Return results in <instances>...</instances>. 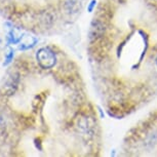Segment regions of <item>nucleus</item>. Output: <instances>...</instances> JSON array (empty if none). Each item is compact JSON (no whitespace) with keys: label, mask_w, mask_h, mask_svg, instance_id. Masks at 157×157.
<instances>
[{"label":"nucleus","mask_w":157,"mask_h":157,"mask_svg":"<svg viewBox=\"0 0 157 157\" xmlns=\"http://www.w3.org/2000/svg\"><path fill=\"white\" fill-rule=\"evenodd\" d=\"M36 60L39 66L43 69H50L56 65V54L48 47H41L36 54Z\"/></svg>","instance_id":"nucleus-1"},{"label":"nucleus","mask_w":157,"mask_h":157,"mask_svg":"<svg viewBox=\"0 0 157 157\" xmlns=\"http://www.w3.org/2000/svg\"><path fill=\"white\" fill-rule=\"evenodd\" d=\"M6 25L8 26L7 28V36H6V41H7V45L10 44H17L20 43V41L22 40V38L24 36V34L22 33V31L19 28L14 27L11 24L6 23Z\"/></svg>","instance_id":"nucleus-2"},{"label":"nucleus","mask_w":157,"mask_h":157,"mask_svg":"<svg viewBox=\"0 0 157 157\" xmlns=\"http://www.w3.org/2000/svg\"><path fill=\"white\" fill-rule=\"evenodd\" d=\"M37 38L34 36H31V35H26L24 34V36L22 38V40L20 41V49L22 50H26L29 48H32L35 44L37 43Z\"/></svg>","instance_id":"nucleus-3"},{"label":"nucleus","mask_w":157,"mask_h":157,"mask_svg":"<svg viewBox=\"0 0 157 157\" xmlns=\"http://www.w3.org/2000/svg\"><path fill=\"white\" fill-rule=\"evenodd\" d=\"M13 56H14L13 48L8 45L7 49H6V52H5V59H4L3 66H7L8 64L11 63V61H13Z\"/></svg>","instance_id":"nucleus-4"},{"label":"nucleus","mask_w":157,"mask_h":157,"mask_svg":"<svg viewBox=\"0 0 157 157\" xmlns=\"http://www.w3.org/2000/svg\"><path fill=\"white\" fill-rule=\"evenodd\" d=\"M4 130H5V123H4L3 118H2V116L0 115V135L3 134Z\"/></svg>","instance_id":"nucleus-5"},{"label":"nucleus","mask_w":157,"mask_h":157,"mask_svg":"<svg viewBox=\"0 0 157 157\" xmlns=\"http://www.w3.org/2000/svg\"><path fill=\"white\" fill-rule=\"evenodd\" d=\"M96 3H97V1H96V0H93V1L90 2V6H88V11H90V13H91V11H93L94 7L96 6Z\"/></svg>","instance_id":"nucleus-6"},{"label":"nucleus","mask_w":157,"mask_h":157,"mask_svg":"<svg viewBox=\"0 0 157 157\" xmlns=\"http://www.w3.org/2000/svg\"><path fill=\"white\" fill-rule=\"evenodd\" d=\"M156 65H157V58H156Z\"/></svg>","instance_id":"nucleus-7"}]
</instances>
